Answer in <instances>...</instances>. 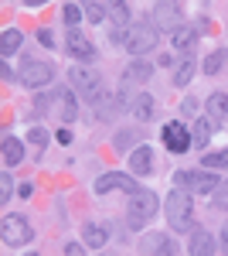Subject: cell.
<instances>
[{
    "label": "cell",
    "mask_w": 228,
    "mask_h": 256,
    "mask_svg": "<svg viewBox=\"0 0 228 256\" xmlns=\"http://www.w3.org/2000/svg\"><path fill=\"white\" fill-rule=\"evenodd\" d=\"M157 38H160V31H157V24L153 20H136L126 28V34H123V44H126V52L130 55H147L157 48Z\"/></svg>",
    "instance_id": "obj_1"
},
{
    "label": "cell",
    "mask_w": 228,
    "mask_h": 256,
    "mask_svg": "<svg viewBox=\"0 0 228 256\" xmlns=\"http://www.w3.org/2000/svg\"><path fill=\"white\" fill-rule=\"evenodd\" d=\"M102 4H106V14L113 18L116 28H126V24H130V7H126L123 0H102Z\"/></svg>",
    "instance_id": "obj_18"
},
{
    "label": "cell",
    "mask_w": 228,
    "mask_h": 256,
    "mask_svg": "<svg viewBox=\"0 0 228 256\" xmlns=\"http://www.w3.org/2000/svg\"><path fill=\"white\" fill-rule=\"evenodd\" d=\"M38 38H41V44H55V38H51V31H38Z\"/></svg>",
    "instance_id": "obj_39"
},
{
    "label": "cell",
    "mask_w": 228,
    "mask_h": 256,
    "mask_svg": "<svg viewBox=\"0 0 228 256\" xmlns=\"http://www.w3.org/2000/svg\"><path fill=\"white\" fill-rule=\"evenodd\" d=\"M61 20H65V24H68V28H75L78 20H82V10H78L75 4H68V7H65V10H61Z\"/></svg>",
    "instance_id": "obj_31"
},
{
    "label": "cell",
    "mask_w": 228,
    "mask_h": 256,
    "mask_svg": "<svg viewBox=\"0 0 228 256\" xmlns=\"http://www.w3.org/2000/svg\"><path fill=\"white\" fill-rule=\"evenodd\" d=\"M153 24L160 31H177L181 28V4L177 0H157L153 4Z\"/></svg>",
    "instance_id": "obj_9"
},
{
    "label": "cell",
    "mask_w": 228,
    "mask_h": 256,
    "mask_svg": "<svg viewBox=\"0 0 228 256\" xmlns=\"http://www.w3.org/2000/svg\"><path fill=\"white\" fill-rule=\"evenodd\" d=\"M205 110H208V116L215 123H225L228 120V92H211L208 102H205Z\"/></svg>",
    "instance_id": "obj_15"
},
{
    "label": "cell",
    "mask_w": 228,
    "mask_h": 256,
    "mask_svg": "<svg viewBox=\"0 0 228 256\" xmlns=\"http://www.w3.org/2000/svg\"><path fill=\"white\" fill-rule=\"evenodd\" d=\"M20 160H24V147H20V140L3 137V164H20Z\"/></svg>",
    "instance_id": "obj_24"
},
{
    "label": "cell",
    "mask_w": 228,
    "mask_h": 256,
    "mask_svg": "<svg viewBox=\"0 0 228 256\" xmlns=\"http://www.w3.org/2000/svg\"><path fill=\"white\" fill-rule=\"evenodd\" d=\"M55 137H58V144H65V147H68V144H72V130H68V126H61Z\"/></svg>",
    "instance_id": "obj_35"
},
{
    "label": "cell",
    "mask_w": 228,
    "mask_h": 256,
    "mask_svg": "<svg viewBox=\"0 0 228 256\" xmlns=\"http://www.w3.org/2000/svg\"><path fill=\"white\" fill-rule=\"evenodd\" d=\"M140 253L174 256V253H177V246L171 242V236H164V232H150V236H143V242H140Z\"/></svg>",
    "instance_id": "obj_13"
},
{
    "label": "cell",
    "mask_w": 228,
    "mask_h": 256,
    "mask_svg": "<svg viewBox=\"0 0 228 256\" xmlns=\"http://www.w3.org/2000/svg\"><path fill=\"white\" fill-rule=\"evenodd\" d=\"M85 250H89V246H82V242H68V246H65V253H72V256L85 253Z\"/></svg>",
    "instance_id": "obj_36"
},
{
    "label": "cell",
    "mask_w": 228,
    "mask_h": 256,
    "mask_svg": "<svg viewBox=\"0 0 228 256\" xmlns=\"http://www.w3.org/2000/svg\"><path fill=\"white\" fill-rule=\"evenodd\" d=\"M164 144H167V150H174V154H184L191 144H194V137H191L188 130L177 123V120H171V123H164Z\"/></svg>",
    "instance_id": "obj_10"
},
{
    "label": "cell",
    "mask_w": 228,
    "mask_h": 256,
    "mask_svg": "<svg viewBox=\"0 0 228 256\" xmlns=\"http://www.w3.org/2000/svg\"><path fill=\"white\" fill-rule=\"evenodd\" d=\"M51 79H55V68L48 62H27L17 76V82L27 89H44V86H51Z\"/></svg>",
    "instance_id": "obj_6"
},
{
    "label": "cell",
    "mask_w": 228,
    "mask_h": 256,
    "mask_svg": "<svg viewBox=\"0 0 228 256\" xmlns=\"http://www.w3.org/2000/svg\"><path fill=\"white\" fill-rule=\"evenodd\" d=\"M20 41H24V34H20L17 28H7V31L0 34V55H3V58L14 55V52L20 48Z\"/></svg>",
    "instance_id": "obj_19"
},
{
    "label": "cell",
    "mask_w": 228,
    "mask_h": 256,
    "mask_svg": "<svg viewBox=\"0 0 228 256\" xmlns=\"http://www.w3.org/2000/svg\"><path fill=\"white\" fill-rule=\"evenodd\" d=\"M10 195H14V181L10 174H0V202H10Z\"/></svg>",
    "instance_id": "obj_32"
},
{
    "label": "cell",
    "mask_w": 228,
    "mask_h": 256,
    "mask_svg": "<svg viewBox=\"0 0 228 256\" xmlns=\"http://www.w3.org/2000/svg\"><path fill=\"white\" fill-rule=\"evenodd\" d=\"M153 216H157V195H153V192H143V188L130 192L126 226H130V229H143V226H147Z\"/></svg>",
    "instance_id": "obj_3"
},
{
    "label": "cell",
    "mask_w": 228,
    "mask_h": 256,
    "mask_svg": "<svg viewBox=\"0 0 228 256\" xmlns=\"http://www.w3.org/2000/svg\"><path fill=\"white\" fill-rule=\"evenodd\" d=\"M113 147L123 154V150H133V147H140V134L136 130H119L113 137Z\"/></svg>",
    "instance_id": "obj_23"
},
{
    "label": "cell",
    "mask_w": 228,
    "mask_h": 256,
    "mask_svg": "<svg viewBox=\"0 0 228 256\" xmlns=\"http://www.w3.org/2000/svg\"><path fill=\"white\" fill-rule=\"evenodd\" d=\"M211 198H215L218 208H228V181H218V188L211 192Z\"/></svg>",
    "instance_id": "obj_30"
},
{
    "label": "cell",
    "mask_w": 228,
    "mask_h": 256,
    "mask_svg": "<svg viewBox=\"0 0 228 256\" xmlns=\"http://www.w3.org/2000/svg\"><path fill=\"white\" fill-rule=\"evenodd\" d=\"M68 82H72V89H75L78 96L92 99V102L102 96V79H99V72L89 68V65H72L68 68Z\"/></svg>",
    "instance_id": "obj_4"
},
{
    "label": "cell",
    "mask_w": 228,
    "mask_h": 256,
    "mask_svg": "<svg viewBox=\"0 0 228 256\" xmlns=\"http://www.w3.org/2000/svg\"><path fill=\"white\" fill-rule=\"evenodd\" d=\"M201 164H208V168H228V150H215V154H205Z\"/></svg>",
    "instance_id": "obj_29"
},
{
    "label": "cell",
    "mask_w": 228,
    "mask_h": 256,
    "mask_svg": "<svg viewBox=\"0 0 228 256\" xmlns=\"http://www.w3.org/2000/svg\"><path fill=\"white\" fill-rule=\"evenodd\" d=\"M113 188H123V192H136L140 184L133 181V174H119V171L95 178V192H99V195H102V192H113Z\"/></svg>",
    "instance_id": "obj_12"
},
{
    "label": "cell",
    "mask_w": 228,
    "mask_h": 256,
    "mask_svg": "<svg viewBox=\"0 0 228 256\" xmlns=\"http://www.w3.org/2000/svg\"><path fill=\"white\" fill-rule=\"evenodd\" d=\"M82 236H85V246H89V250H102V246H106V229H102V226H85Z\"/></svg>",
    "instance_id": "obj_26"
},
{
    "label": "cell",
    "mask_w": 228,
    "mask_h": 256,
    "mask_svg": "<svg viewBox=\"0 0 228 256\" xmlns=\"http://www.w3.org/2000/svg\"><path fill=\"white\" fill-rule=\"evenodd\" d=\"M150 76H153V65L147 58H140V55H136V58L126 65V72H123V79H126V82H147Z\"/></svg>",
    "instance_id": "obj_16"
},
{
    "label": "cell",
    "mask_w": 228,
    "mask_h": 256,
    "mask_svg": "<svg viewBox=\"0 0 228 256\" xmlns=\"http://www.w3.org/2000/svg\"><path fill=\"white\" fill-rule=\"evenodd\" d=\"M17 195H20V198H31V195H34V188H31V184H20Z\"/></svg>",
    "instance_id": "obj_38"
},
{
    "label": "cell",
    "mask_w": 228,
    "mask_h": 256,
    "mask_svg": "<svg viewBox=\"0 0 228 256\" xmlns=\"http://www.w3.org/2000/svg\"><path fill=\"white\" fill-rule=\"evenodd\" d=\"M24 4H27V7H44L48 0H24Z\"/></svg>",
    "instance_id": "obj_41"
},
{
    "label": "cell",
    "mask_w": 228,
    "mask_h": 256,
    "mask_svg": "<svg viewBox=\"0 0 228 256\" xmlns=\"http://www.w3.org/2000/svg\"><path fill=\"white\" fill-rule=\"evenodd\" d=\"M85 18L92 20V24H99V20L106 18V4L102 0H85Z\"/></svg>",
    "instance_id": "obj_28"
},
{
    "label": "cell",
    "mask_w": 228,
    "mask_h": 256,
    "mask_svg": "<svg viewBox=\"0 0 228 256\" xmlns=\"http://www.w3.org/2000/svg\"><path fill=\"white\" fill-rule=\"evenodd\" d=\"M215 126H218V123H215V120H198V123H194V144H198V147H208V140H211V134H215Z\"/></svg>",
    "instance_id": "obj_21"
},
{
    "label": "cell",
    "mask_w": 228,
    "mask_h": 256,
    "mask_svg": "<svg viewBox=\"0 0 228 256\" xmlns=\"http://www.w3.org/2000/svg\"><path fill=\"white\" fill-rule=\"evenodd\" d=\"M0 236H3V242L7 246H27L31 242V236H34V229L27 226V218L24 216H3V222H0Z\"/></svg>",
    "instance_id": "obj_5"
},
{
    "label": "cell",
    "mask_w": 228,
    "mask_h": 256,
    "mask_svg": "<svg viewBox=\"0 0 228 256\" xmlns=\"http://www.w3.org/2000/svg\"><path fill=\"white\" fill-rule=\"evenodd\" d=\"M0 76H3V82H14V72H10V65L3 62V68H0Z\"/></svg>",
    "instance_id": "obj_37"
},
{
    "label": "cell",
    "mask_w": 228,
    "mask_h": 256,
    "mask_svg": "<svg viewBox=\"0 0 228 256\" xmlns=\"http://www.w3.org/2000/svg\"><path fill=\"white\" fill-rule=\"evenodd\" d=\"M181 113H184V116H194V113H198V99H184V102H181Z\"/></svg>",
    "instance_id": "obj_34"
},
{
    "label": "cell",
    "mask_w": 228,
    "mask_h": 256,
    "mask_svg": "<svg viewBox=\"0 0 228 256\" xmlns=\"http://www.w3.org/2000/svg\"><path fill=\"white\" fill-rule=\"evenodd\" d=\"M174 184L191 188V192H198V195H211V192L218 188V178L211 174V171H181V174L174 178Z\"/></svg>",
    "instance_id": "obj_7"
},
{
    "label": "cell",
    "mask_w": 228,
    "mask_h": 256,
    "mask_svg": "<svg viewBox=\"0 0 228 256\" xmlns=\"http://www.w3.org/2000/svg\"><path fill=\"white\" fill-rule=\"evenodd\" d=\"M130 110H133V116L136 120H150L157 110H153V99L147 96V92H140V96H133L130 99Z\"/></svg>",
    "instance_id": "obj_20"
},
{
    "label": "cell",
    "mask_w": 228,
    "mask_h": 256,
    "mask_svg": "<svg viewBox=\"0 0 228 256\" xmlns=\"http://www.w3.org/2000/svg\"><path fill=\"white\" fill-rule=\"evenodd\" d=\"M188 253H191V256H208V253H215V242H211V236L205 232V229H198V232L191 236Z\"/></svg>",
    "instance_id": "obj_17"
},
{
    "label": "cell",
    "mask_w": 228,
    "mask_h": 256,
    "mask_svg": "<svg viewBox=\"0 0 228 256\" xmlns=\"http://www.w3.org/2000/svg\"><path fill=\"white\" fill-rule=\"evenodd\" d=\"M211 24L208 20H194V24H181L177 31H174V48L177 52H184V55H191L194 52V44H198V38L208 31Z\"/></svg>",
    "instance_id": "obj_8"
},
{
    "label": "cell",
    "mask_w": 228,
    "mask_h": 256,
    "mask_svg": "<svg viewBox=\"0 0 228 256\" xmlns=\"http://www.w3.org/2000/svg\"><path fill=\"white\" fill-rule=\"evenodd\" d=\"M225 62H228V52H225V48L211 52L208 58H205V72H208V76H215V72H222V65H225Z\"/></svg>",
    "instance_id": "obj_27"
},
{
    "label": "cell",
    "mask_w": 228,
    "mask_h": 256,
    "mask_svg": "<svg viewBox=\"0 0 228 256\" xmlns=\"http://www.w3.org/2000/svg\"><path fill=\"white\" fill-rule=\"evenodd\" d=\"M222 250H225V253H228V222H225V226H222Z\"/></svg>",
    "instance_id": "obj_40"
},
{
    "label": "cell",
    "mask_w": 228,
    "mask_h": 256,
    "mask_svg": "<svg viewBox=\"0 0 228 256\" xmlns=\"http://www.w3.org/2000/svg\"><path fill=\"white\" fill-rule=\"evenodd\" d=\"M130 171L133 174H150L153 171V150L147 144H140V147L130 150Z\"/></svg>",
    "instance_id": "obj_14"
},
{
    "label": "cell",
    "mask_w": 228,
    "mask_h": 256,
    "mask_svg": "<svg viewBox=\"0 0 228 256\" xmlns=\"http://www.w3.org/2000/svg\"><path fill=\"white\" fill-rule=\"evenodd\" d=\"M68 55H75L78 62H92V58H95L92 41L85 38L78 28H68Z\"/></svg>",
    "instance_id": "obj_11"
},
{
    "label": "cell",
    "mask_w": 228,
    "mask_h": 256,
    "mask_svg": "<svg viewBox=\"0 0 228 256\" xmlns=\"http://www.w3.org/2000/svg\"><path fill=\"white\" fill-rule=\"evenodd\" d=\"M58 99H61V110H58V113H61V120H65V123H72V120L78 116L75 96H72V92H68V89H61V92H58Z\"/></svg>",
    "instance_id": "obj_25"
},
{
    "label": "cell",
    "mask_w": 228,
    "mask_h": 256,
    "mask_svg": "<svg viewBox=\"0 0 228 256\" xmlns=\"http://www.w3.org/2000/svg\"><path fill=\"white\" fill-rule=\"evenodd\" d=\"M27 140H31V144H38L41 150H44V144H48V134H44L41 126H34V130H27Z\"/></svg>",
    "instance_id": "obj_33"
},
{
    "label": "cell",
    "mask_w": 228,
    "mask_h": 256,
    "mask_svg": "<svg viewBox=\"0 0 228 256\" xmlns=\"http://www.w3.org/2000/svg\"><path fill=\"white\" fill-rule=\"evenodd\" d=\"M167 222H171L177 232H188L194 226V216H191V192H184L181 184H174V192L167 195Z\"/></svg>",
    "instance_id": "obj_2"
},
{
    "label": "cell",
    "mask_w": 228,
    "mask_h": 256,
    "mask_svg": "<svg viewBox=\"0 0 228 256\" xmlns=\"http://www.w3.org/2000/svg\"><path fill=\"white\" fill-rule=\"evenodd\" d=\"M194 68H198V65H194V58H191V55H184V62L174 68V86H188V82L194 79Z\"/></svg>",
    "instance_id": "obj_22"
}]
</instances>
